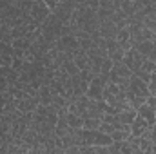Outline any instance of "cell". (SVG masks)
Here are the masks:
<instances>
[{"mask_svg":"<svg viewBox=\"0 0 156 154\" xmlns=\"http://www.w3.org/2000/svg\"><path fill=\"white\" fill-rule=\"evenodd\" d=\"M62 26H64V22L51 11L49 16L38 26V29H40V33H42V37L47 42L55 44L56 40L60 38V35H62Z\"/></svg>","mask_w":156,"mask_h":154,"instance_id":"cell-1","label":"cell"},{"mask_svg":"<svg viewBox=\"0 0 156 154\" xmlns=\"http://www.w3.org/2000/svg\"><path fill=\"white\" fill-rule=\"evenodd\" d=\"M125 93H129V94H133V96H142V98H147V96L151 94L149 83L144 82L142 78H138L134 73H133V76L129 78V87H127Z\"/></svg>","mask_w":156,"mask_h":154,"instance_id":"cell-2","label":"cell"},{"mask_svg":"<svg viewBox=\"0 0 156 154\" xmlns=\"http://www.w3.org/2000/svg\"><path fill=\"white\" fill-rule=\"evenodd\" d=\"M55 45H56V49H58V51L66 53L71 60H73V53H75L76 49H80L78 38H76V37H73V35H64V37H60V38L55 42Z\"/></svg>","mask_w":156,"mask_h":154,"instance_id":"cell-3","label":"cell"},{"mask_svg":"<svg viewBox=\"0 0 156 154\" xmlns=\"http://www.w3.org/2000/svg\"><path fill=\"white\" fill-rule=\"evenodd\" d=\"M49 13H51V9H49V5H47L44 0H35L33 5H31V11H29V15L33 16V20H35L38 26L49 16Z\"/></svg>","mask_w":156,"mask_h":154,"instance_id":"cell-4","label":"cell"},{"mask_svg":"<svg viewBox=\"0 0 156 154\" xmlns=\"http://www.w3.org/2000/svg\"><path fill=\"white\" fill-rule=\"evenodd\" d=\"M73 11H75V5L67 4V2H58L56 7L53 9V13L64 22V24H69L73 20Z\"/></svg>","mask_w":156,"mask_h":154,"instance_id":"cell-5","label":"cell"},{"mask_svg":"<svg viewBox=\"0 0 156 154\" xmlns=\"http://www.w3.org/2000/svg\"><path fill=\"white\" fill-rule=\"evenodd\" d=\"M149 127H151V123H149L147 120H144L142 116L136 114L134 121L131 123V134H134V136H142V134H144Z\"/></svg>","mask_w":156,"mask_h":154,"instance_id":"cell-6","label":"cell"},{"mask_svg":"<svg viewBox=\"0 0 156 154\" xmlns=\"http://www.w3.org/2000/svg\"><path fill=\"white\" fill-rule=\"evenodd\" d=\"M136 114H138V116H142L144 120H147V121H149L151 125L154 123V118H156V111H154V109H151V107H149L147 103H142V105H140V107L136 109Z\"/></svg>","mask_w":156,"mask_h":154,"instance_id":"cell-7","label":"cell"},{"mask_svg":"<svg viewBox=\"0 0 156 154\" xmlns=\"http://www.w3.org/2000/svg\"><path fill=\"white\" fill-rule=\"evenodd\" d=\"M136 118V109H123V111H118L116 120L118 123H125V125H131Z\"/></svg>","mask_w":156,"mask_h":154,"instance_id":"cell-8","label":"cell"},{"mask_svg":"<svg viewBox=\"0 0 156 154\" xmlns=\"http://www.w3.org/2000/svg\"><path fill=\"white\" fill-rule=\"evenodd\" d=\"M154 47H156V45L153 44V40H144V42H140V44H136V45H134V49H136V51H140L144 56H149V53H151Z\"/></svg>","mask_w":156,"mask_h":154,"instance_id":"cell-9","label":"cell"},{"mask_svg":"<svg viewBox=\"0 0 156 154\" xmlns=\"http://www.w3.org/2000/svg\"><path fill=\"white\" fill-rule=\"evenodd\" d=\"M67 123H69L71 129H82L83 127V118L71 113V111H67Z\"/></svg>","mask_w":156,"mask_h":154,"instance_id":"cell-10","label":"cell"},{"mask_svg":"<svg viewBox=\"0 0 156 154\" xmlns=\"http://www.w3.org/2000/svg\"><path fill=\"white\" fill-rule=\"evenodd\" d=\"M102 123V118L96 116H85L83 118V129H98Z\"/></svg>","mask_w":156,"mask_h":154,"instance_id":"cell-11","label":"cell"},{"mask_svg":"<svg viewBox=\"0 0 156 154\" xmlns=\"http://www.w3.org/2000/svg\"><path fill=\"white\" fill-rule=\"evenodd\" d=\"M129 134H131V131H125V129H115V131L111 132V138H113V142H125V140L129 138Z\"/></svg>","mask_w":156,"mask_h":154,"instance_id":"cell-12","label":"cell"},{"mask_svg":"<svg viewBox=\"0 0 156 154\" xmlns=\"http://www.w3.org/2000/svg\"><path fill=\"white\" fill-rule=\"evenodd\" d=\"M62 65H64V69L67 71V75H69V76H75V75H78V73H80L78 65L75 64V62H73V60H66Z\"/></svg>","mask_w":156,"mask_h":154,"instance_id":"cell-13","label":"cell"},{"mask_svg":"<svg viewBox=\"0 0 156 154\" xmlns=\"http://www.w3.org/2000/svg\"><path fill=\"white\" fill-rule=\"evenodd\" d=\"M123 54H125V51H123L122 47H118V49H115V51L109 53V58H111L113 62H122V60H123Z\"/></svg>","mask_w":156,"mask_h":154,"instance_id":"cell-14","label":"cell"},{"mask_svg":"<svg viewBox=\"0 0 156 154\" xmlns=\"http://www.w3.org/2000/svg\"><path fill=\"white\" fill-rule=\"evenodd\" d=\"M111 67H113V60L107 56V58H104V62H102L100 73H104V75H109V73H111Z\"/></svg>","mask_w":156,"mask_h":154,"instance_id":"cell-15","label":"cell"},{"mask_svg":"<svg viewBox=\"0 0 156 154\" xmlns=\"http://www.w3.org/2000/svg\"><path fill=\"white\" fill-rule=\"evenodd\" d=\"M98 131H102V132H105V134H111V132L115 131V125H113V123H107V121H102L100 127H98Z\"/></svg>","mask_w":156,"mask_h":154,"instance_id":"cell-16","label":"cell"},{"mask_svg":"<svg viewBox=\"0 0 156 154\" xmlns=\"http://www.w3.org/2000/svg\"><path fill=\"white\" fill-rule=\"evenodd\" d=\"M134 75L138 78H142L144 82H147L149 83V80H151V73H147V71H144V69H138V71H134Z\"/></svg>","mask_w":156,"mask_h":154,"instance_id":"cell-17","label":"cell"},{"mask_svg":"<svg viewBox=\"0 0 156 154\" xmlns=\"http://www.w3.org/2000/svg\"><path fill=\"white\" fill-rule=\"evenodd\" d=\"M149 91H151V94L156 96V73L151 75V80H149Z\"/></svg>","mask_w":156,"mask_h":154,"instance_id":"cell-18","label":"cell"},{"mask_svg":"<svg viewBox=\"0 0 156 154\" xmlns=\"http://www.w3.org/2000/svg\"><path fill=\"white\" fill-rule=\"evenodd\" d=\"M145 103H147L151 109H154V111H156V96H154V94H149V96L145 98Z\"/></svg>","mask_w":156,"mask_h":154,"instance_id":"cell-19","label":"cell"},{"mask_svg":"<svg viewBox=\"0 0 156 154\" xmlns=\"http://www.w3.org/2000/svg\"><path fill=\"white\" fill-rule=\"evenodd\" d=\"M7 91V80L5 76H0V93H5Z\"/></svg>","mask_w":156,"mask_h":154,"instance_id":"cell-20","label":"cell"},{"mask_svg":"<svg viewBox=\"0 0 156 154\" xmlns=\"http://www.w3.org/2000/svg\"><path fill=\"white\" fill-rule=\"evenodd\" d=\"M151 40H153V44L156 45V27L153 29V38H151Z\"/></svg>","mask_w":156,"mask_h":154,"instance_id":"cell-21","label":"cell"},{"mask_svg":"<svg viewBox=\"0 0 156 154\" xmlns=\"http://www.w3.org/2000/svg\"><path fill=\"white\" fill-rule=\"evenodd\" d=\"M154 125H156V118H154Z\"/></svg>","mask_w":156,"mask_h":154,"instance_id":"cell-22","label":"cell"}]
</instances>
